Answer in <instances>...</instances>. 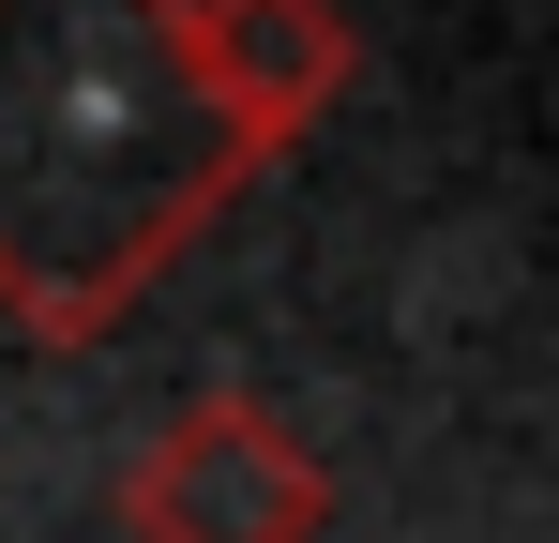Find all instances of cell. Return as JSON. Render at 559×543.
Wrapping results in <instances>:
<instances>
[{"instance_id": "obj_1", "label": "cell", "mask_w": 559, "mask_h": 543, "mask_svg": "<svg viewBox=\"0 0 559 543\" xmlns=\"http://www.w3.org/2000/svg\"><path fill=\"white\" fill-rule=\"evenodd\" d=\"M15 61H31V136L0 121V257L15 272H121V242H152L182 212V181L212 167V136L182 121V90L152 61V31L121 0H0Z\"/></svg>"}]
</instances>
